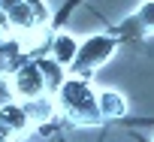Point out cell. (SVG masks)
<instances>
[{"mask_svg":"<svg viewBox=\"0 0 154 142\" xmlns=\"http://www.w3.org/2000/svg\"><path fill=\"white\" fill-rule=\"evenodd\" d=\"M21 106H24V112H27V118H30V127H33V124H45V121L54 118V100H51L48 94L33 97V100H24Z\"/></svg>","mask_w":154,"mask_h":142,"instance_id":"obj_6","label":"cell"},{"mask_svg":"<svg viewBox=\"0 0 154 142\" xmlns=\"http://www.w3.org/2000/svg\"><path fill=\"white\" fill-rule=\"evenodd\" d=\"M151 142H154V139H151Z\"/></svg>","mask_w":154,"mask_h":142,"instance_id":"obj_12","label":"cell"},{"mask_svg":"<svg viewBox=\"0 0 154 142\" xmlns=\"http://www.w3.org/2000/svg\"><path fill=\"white\" fill-rule=\"evenodd\" d=\"M18 3H24V0H0V12H6V15H9Z\"/></svg>","mask_w":154,"mask_h":142,"instance_id":"obj_10","label":"cell"},{"mask_svg":"<svg viewBox=\"0 0 154 142\" xmlns=\"http://www.w3.org/2000/svg\"><path fill=\"white\" fill-rule=\"evenodd\" d=\"M57 109H60L72 124H82V127H94V124L103 121L97 91H94L91 82L82 79V76H72V79L63 82V88L57 91Z\"/></svg>","mask_w":154,"mask_h":142,"instance_id":"obj_1","label":"cell"},{"mask_svg":"<svg viewBox=\"0 0 154 142\" xmlns=\"http://www.w3.org/2000/svg\"><path fill=\"white\" fill-rule=\"evenodd\" d=\"M36 63H39V69H42L45 91H48V94H57V91L63 88V82L69 79V76H66V69H63V63H57L54 57H42V60H36Z\"/></svg>","mask_w":154,"mask_h":142,"instance_id":"obj_7","label":"cell"},{"mask_svg":"<svg viewBox=\"0 0 154 142\" xmlns=\"http://www.w3.org/2000/svg\"><path fill=\"white\" fill-rule=\"evenodd\" d=\"M0 121H3L15 136L18 133H24L27 127H30V118H27V112H24V106L21 103H0Z\"/></svg>","mask_w":154,"mask_h":142,"instance_id":"obj_5","label":"cell"},{"mask_svg":"<svg viewBox=\"0 0 154 142\" xmlns=\"http://www.w3.org/2000/svg\"><path fill=\"white\" fill-rule=\"evenodd\" d=\"M136 24H139L142 30L154 33V0H145V3L139 6V12H136Z\"/></svg>","mask_w":154,"mask_h":142,"instance_id":"obj_9","label":"cell"},{"mask_svg":"<svg viewBox=\"0 0 154 142\" xmlns=\"http://www.w3.org/2000/svg\"><path fill=\"white\" fill-rule=\"evenodd\" d=\"M79 39H75L72 33H66V30H60V33H54L51 36V42H48V48H51V57L57 60V63H63V66H72V60H75V54H79Z\"/></svg>","mask_w":154,"mask_h":142,"instance_id":"obj_4","label":"cell"},{"mask_svg":"<svg viewBox=\"0 0 154 142\" xmlns=\"http://www.w3.org/2000/svg\"><path fill=\"white\" fill-rule=\"evenodd\" d=\"M12 139H15V133H12L3 121H0V142H12Z\"/></svg>","mask_w":154,"mask_h":142,"instance_id":"obj_11","label":"cell"},{"mask_svg":"<svg viewBox=\"0 0 154 142\" xmlns=\"http://www.w3.org/2000/svg\"><path fill=\"white\" fill-rule=\"evenodd\" d=\"M97 100H100V115H103V121H106V118H121V115H127V100H124L118 91H100Z\"/></svg>","mask_w":154,"mask_h":142,"instance_id":"obj_8","label":"cell"},{"mask_svg":"<svg viewBox=\"0 0 154 142\" xmlns=\"http://www.w3.org/2000/svg\"><path fill=\"white\" fill-rule=\"evenodd\" d=\"M115 48H118V42H115V36H109V33H94V36H88V39L79 45V54H75L69 73L88 79L97 66H103V63L115 54Z\"/></svg>","mask_w":154,"mask_h":142,"instance_id":"obj_2","label":"cell"},{"mask_svg":"<svg viewBox=\"0 0 154 142\" xmlns=\"http://www.w3.org/2000/svg\"><path fill=\"white\" fill-rule=\"evenodd\" d=\"M9 82H12L15 97H21V103L48 94V91H45V79H42V69H39L36 60H24V63L15 69V73L9 76Z\"/></svg>","mask_w":154,"mask_h":142,"instance_id":"obj_3","label":"cell"}]
</instances>
